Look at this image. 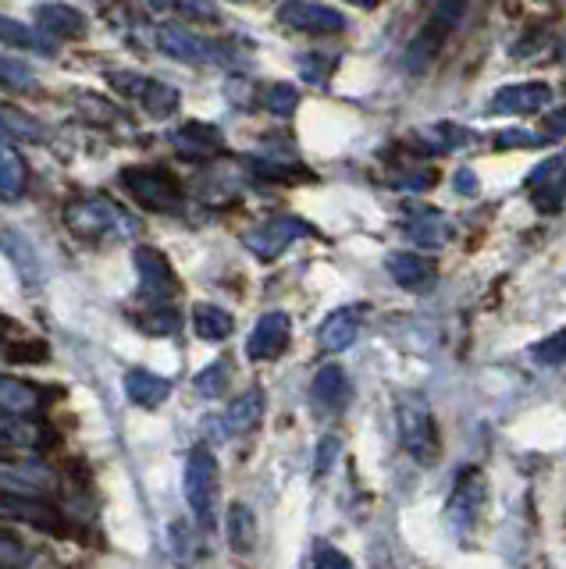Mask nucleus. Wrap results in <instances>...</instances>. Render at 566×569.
Returning a JSON list of instances; mask_svg holds the SVG:
<instances>
[{
  "instance_id": "e433bc0d",
  "label": "nucleus",
  "mask_w": 566,
  "mask_h": 569,
  "mask_svg": "<svg viewBox=\"0 0 566 569\" xmlns=\"http://www.w3.org/2000/svg\"><path fill=\"white\" fill-rule=\"evenodd\" d=\"M147 335H175L179 331V310L175 307H165V302H157V307L139 320Z\"/></svg>"
},
{
  "instance_id": "20e7f679",
  "label": "nucleus",
  "mask_w": 566,
  "mask_h": 569,
  "mask_svg": "<svg viewBox=\"0 0 566 569\" xmlns=\"http://www.w3.org/2000/svg\"><path fill=\"white\" fill-rule=\"evenodd\" d=\"M186 502L210 527L218 516V462L207 445H197L186 459Z\"/></svg>"
},
{
  "instance_id": "9b49d317",
  "label": "nucleus",
  "mask_w": 566,
  "mask_h": 569,
  "mask_svg": "<svg viewBox=\"0 0 566 569\" xmlns=\"http://www.w3.org/2000/svg\"><path fill=\"white\" fill-rule=\"evenodd\" d=\"M278 22L299 32H310V36H335L346 29V14L339 8L314 4V0H286V4L278 8Z\"/></svg>"
},
{
  "instance_id": "5701e85b",
  "label": "nucleus",
  "mask_w": 566,
  "mask_h": 569,
  "mask_svg": "<svg viewBox=\"0 0 566 569\" xmlns=\"http://www.w3.org/2000/svg\"><path fill=\"white\" fill-rule=\"evenodd\" d=\"M406 236H410L417 246H431V249H438L441 242H449L453 228H449V221L441 218L438 210L414 207V218L406 221Z\"/></svg>"
},
{
  "instance_id": "4be33fe9",
  "label": "nucleus",
  "mask_w": 566,
  "mask_h": 569,
  "mask_svg": "<svg viewBox=\"0 0 566 569\" xmlns=\"http://www.w3.org/2000/svg\"><path fill=\"white\" fill-rule=\"evenodd\" d=\"M29 186V168L26 157L0 139V200H22V192Z\"/></svg>"
},
{
  "instance_id": "de8ad7c7",
  "label": "nucleus",
  "mask_w": 566,
  "mask_h": 569,
  "mask_svg": "<svg viewBox=\"0 0 566 569\" xmlns=\"http://www.w3.org/2000/svg\"><path fill=\"white\" fill-rule=\"evenodd\" d=\"M236 4H246V0H236Z\"/></svg>"
},
{
  "instance_id": "aec40b11",
  "label": "nucleus",
  "mask_w": 566,
  "mask_h": 569,
  "mask_svg": "<svg viewBox=\"0 0 566 569\" xmlns=\"http://www.w3.org/2000/svg\"><path fill=\"white\" fill-rule=\"evenodd\" d=\"M47 441L43 427L19 413H0V452H32Z\"/></svg>"
},
{
  "instance_id": "a878e982",
  "label": "nucleus",
  "mask_w": 566,
  "mask_h": 569,
  "mask_svg": "<svg viewBox=\"0 0 566 569\" xmlns=\"http://www.w3.org/2000/svg\"><path fill=\"white\" fill-rule=\"evenodd\" d=\"M192 328H197L203 342H225V338L232 335L236 320L225 307H218V302H197V307H192Z\"/></svg>"
},
{
  "instance_id": "7c9ffc66",
  "label": "nucleus",
  "mask_w": 566,
  "mask_h": 569,
  "mask_svg": "<svg viewBox=\"0 0 566 569\" xmlns=\"http://www.w3.org/2000/svg\"><path fill=\"white\" fill-rule=\"evenodd\" d=\"M467 129H459V124H449V121H441V124H431V129H420L414 132V142L424 150H431V153H449L456 147H464L467 142Z\"/></svg>"
},
{
  "instance_id": "4c0bfd02",
  "label": "nucleus",
  "mask_w": 566,
  "mask_h": 569,
  "mask_svg": "<svg viewBox=\"0 0 566 569\" xmlns=\"http://www.w3.org/2000/svg\"><path fill=\"white\" fill-rule=\"evenodd\" d=\"M0 124H4V136H22V139H40V121L26 118L22 111H14V107H4L0 111Z\"/></svg>"
},
{
  "instance_id": "393cba45",
  "label": "nucleus",
  "mask_w": 566,
  "mask_h": 569,
  "mask_svg": "<svg viewBox=\"0 0 566 569\" xmlns=\"http://www.w3.org/2000/svg\"><path fill=\"white\" fill-rule=\"evenodd\" d=\"M126 396H129L136 406L157 409V406H161V402L171 396V381L157 378V373H150V370H129V373H126Z\"/></svg>"
},
{
  "instance_id": "c03bdc74",
  "label": "nucleus",
  "mask_w": 566,
  "mask_h": 569,
  "mask_svg": "<svg viewBox=\"0 0 566 569\" xmlns=\"http://www.w3.org/2000/svg\"><path fill=\"white\" fill-rule=\"evenodd\" d=\"M456 189H464V196H474L477 192V178H474L470 168H459L456 171Z\"/></svg>"
},
{
  "instance_id": "2f4dec72",
  "label": "nucleus",
  "mask_w": 566,
  "mask_h": 569,
  "mask_svg": "<svg viewBox=\"0 0 566 569\" xmlns=\"http://www.w3.org/2000/svg\"><path fill=\"white\" fill-rule=\"evenodd\" d=\"M150 4L171 11L175 18H186V22H218V8L210 0H150Z\"/></svg>"
},
{
  "instance_id": "412c9836",
  "label": "nucleus",
  "mask_w": 566,
  "mask_h": 569,
  "mask_svg": "<svg viewBox=\"0 0 566 569\" xmlns=\"http://www.w3.org/2000/svg\"><path fill=\"white\" fill-rule=\"evenodd\" d=\"M37 26L58 36V40H79V36H86V14L72 4H40Z\"/></svg>"
},
{
  "instance_id": "7ed1b4c3",
  "label": "nucleus",
  "mask_w": 566,
  "mask_h": 569,
  "mask_svg": "<svg viewBox=\"0 0 566 569\" xmlns=\"http://www.w3.org/2000/svg\"><path fill=\"white\" fill-rule=\"evenodd\" d=\"M121 186H126V192H132L136 203H143L153 213H175L182 207V189L175 182V174L165 168H126L121 171Z\"/></svg>"
},
{
  "instance_id": "c9c22d12",
  "label": "nucleus",
  "mask_w": 566,
  "mask_h": 569,
  "mask_svg": "<svg viewBox=\"0 0 566 569\" xmlns=\"http://www.w3.org/2000/svg\"><path fill=\"white\" fill-rule=\"evenodd\" d=\"M192 385H197V391H200V396H207V399L225 396V388H228V363L215 360L210 367H203L197 378H192Z\"/></svg>"
},
{
  "instance_id": "473e14b6",
  "label": "nucleus",
  "mask_w": 566,
  "mask_h": 569,
  "mask_svg": "<svg viewBox=\"0 0 566 569\" xmlns=\"http://www.w3.org/2000/svg\"><path fill=\"white\" fill-rule=\"evenodd\" d=\"M0 86L14 89V93H29V89H37V76H32V68L26 61L0 53Z\"/></svg>"
},
{
  "instance_id": "6e6552de",
  "label": "nucleus",
  "mask_w": 566,
  "mask_h": 569,
  "mask_svg": "<svg viewBox=\"0 0 566 569\" xmlns=\"http://www.w3.org/2000/svg\"><path fill=\"white\" fill-rule=\"evenodd\" d=\"M0 491L47 502L58 491V473L43 459H0Z\"/></svg>"
},
{
  "instance_id": "cd10ccee",
  "label": "nucleus",
  "mask_w": 566,
  "mask_h": 569,
  "mask_svg": "<svg viewBox=\"0 0 566 569\" xmlns=\"http://www.w3.org/2000/svg\"><path fill=\"white\" fill-rule=\"evenodd\" d=\"M228 545H232L236 556H254L257 548V516L250 506L236 502L228 509Z\"/></svg>"
},
{
  "instance_id": "1a4fd4ad",
  "label": "nucleus",
  "mask_w": 566,
  "mask_h": 569,
  "mask_svg": "<svg viewBox=\"0 0 566 569\" xmlns=\"http://www.w3.org/2000/svg\"><path fill=\"white\" fill-rule=\"evenodd\" d=\"M153 43L161 53H168V58L182 61V64H210L221 58L215 43L203 40L200 32H192L182 22H161L153 29Z\"/></svg>"
},
{
  "instance_id": "39448f33",
  "label": "nucleus",
  "mask_w": 566,
  "mask_h": 569,
  "mask_svg": "<svg viewBox=\"0 0 566 569\" xmlns=\"http://www.w3.org/2000/svg\"><path fill=\"white\" fill-rule=\"evenodd\" d=\"M310 236H314V228L304 218H296V213H278V218L257 224L254 231H246L242 246L250 249L257 260H278L289 246H296L299 239H310Z\"/></svg>"
},
{
  "instance_id": "b1692460",
  "label": "nucleus",
  "mask_w": 566,
  "mask_h": 569,
  "mask_svg": "<svg viewBox=\"0 0 566 569\" xmlns=\"http://www.w3.org/2000/svg\"><path fill=\"white\" fill-rule=\"evenodd\" d=\"M0 246H4L8 260L19 267V274L26 278V284H40L43 271H40V260L32 253V242L14 228H0Z\"/></svg>"
},
{
  "instance_id": "f3484780",
  "label": "nucleus",
  "mask_w": 566,
  "mask_h": 569,
  "mask_svg": "<svg viewBox=\"0 0 566 569\" xmlns=\"http://www.w3.org/2000/svg\"><path fill=\"white\" fill-rule=\"evenodd\" d=\"M171 147H175V153H182V157L207 160V157H218L225 150V136L215 129V124L186 121L182 129L171 136Z\"/></svg>"
},
{
  "instance_id": "ea45409f",
  "label": "nucleus",
  "mask_w": 566,
  "mask_h": 569,
  "mask_svg": "<svg viewBox=\"0 0 566 569\" xmlns=\"http://www.w3.org/2000/svg\"><path fill=\"white\" fill-rule=\"evenodd\" d=\"M535 360L545 363V367H563V360H566V335L556 331V335H548L545 342H538L535 346Z\"/></svg>"
},
{
  "instance_id": "bb28decb",
  "label": "nucleus",
  "mask_w": 566,
  "mask_h": 569,
  "mask_svg": "<svg viewBox=\"0 0 566 569\" xmlns=\"http://www.w3.org/2000/svg\"><path fill=\"white\" fill-rule=\"evenodd\" d=\"M260 417H264V391L250 388V391H242L232 406H228L225 431L228 435H246V431H254V427L260 423Z\"/></svg>"
},
{
  "instance_id": "72a5a7b5",
  "label": "nucleus",
  "mask_w": 566,
  "mask_h": 569,
  "mask_svg": "<svg viewBox=\"0 0 566 569\" xmlns=\"http://www.w3.org/2000/svg\"><path fill=\"white\" fill-rule=\"evenodd\" d=\"M0 43L4 47H32V50L50 53V47L40 40L37 32H32L26 22H19V18H8V14H0Z\"/></svg>"
},
{
  "instance_id": "9d476101",
  "label": "nucleus",
  "mask_w": 566,
  "mask_h": 569,
  "mask_svg": "<svg viewBox=\"0 0 566 569\" xmlns=\"http://www.w3.org/2000/svg\"><path fill=\"white\" fill-rule=\"evenodd\" d=\"M485 502H488V485H485L481 470H467L464 477L456 480V491H453L449 509H446L453 530L456 533H470L477 527V520H481Z\"/></svg>"
},
{
  "instance_id": "f8f14e48",
  "label": "nucleus",
  "mask_w": 566,
  "mask_h": 569,
  "mask_svg": "<svg viewBox=\"0 0 566 569\" xmlns=\"http://www.w3.org/2000/svg\"><path fill=\"white\" fill-rule=\"evenodd\" d=\"M136 271H139V289L153 302H168L179 292V278H175V267L168 257L153 246H139L136 249Z\"/></svg>"
},
{
  "instance_id": "2eb2a0df",
  "label": "nucleus",
  "mask_w": 566,
  "mask_h": 569,
  "mask_svg": "<svg viewBox=\"0 0 566 569\" xmlns=\"http://www.w3.org/2000/svg\"><path fill=\"white\" fill-rule=\"evenodd\" d=\"M553 100V89L548 82H517V86H503L499 93L491 97V111L495 114H538Z\"/></svg>"
},
{
  "instance_id": "6ab92c4d",
  "label": "nucleus",
  "mask_w": 566,
  "mask_h": 569,
  "mask_svg": "<svg viewBox=\"0 0 566 569\" xmlns=\"http://www.w3.org/2000/svg\"><path fill=\"white\" fill-rule=\"evenodd\" d=\"M530 200L542 213H559L563 210V157H553L545 168L530 174Z\"/></svg>"
},
{
  "instance_id": "a18cd8bd",
  "label": "nucleus",
  "mask_w": 566,
  "mask_h": 569,
  "mask_svg": "<svg viewBox=\"0 0 566 569\" xmlns=\"http://www.w3.org/2000/svg\"><path fill=\"white\" fill-rule=\"evenodd\" d=\"M548 129H553V136H548V139L563 136V111H553V118H548Z\"/></svg>"
},
{
  "instance_id": "dca6fc26",
  "label": "nucleus",
  "mask_w": 566,
  "mask_h": 569,
  "mask_svg": "<svg viewBox=\"0 0 566 569\" xmlns=\"http://www.w3.org/2000/svg\"><path fill=\"white\" fill-rule=\"evenodd\" d=\"M385 271L393 274V281L399 284V289L406 292H428L438 271H435V263L428 257H420V253H388L385 257Z\"/></svg>"
},
{
  "instance_id": "79ce46f5",
  "label": "nucleus",
  "mask_w": 566,
  "mask_h": 569,
  "mask_svg": "<svg viewBox=\"0 0 566 569\" xmlns=\"http://www.w3.org/2000/svg\"><path fill=\"white\" fill-rule=\"evenodd\" d=\"M314 569H352V562L342 556V551L321 545V548H317V556H314Z\"/></svg>"
},
{
  "instance_id": "37998d69",
  "label": "nucleus",
  "mask_w": 566,
  "mask_h": 569,
  "mask_svg": "<svg viewBox=\"0 0 566 569\" xmlns=\"http://www.w3.org/2000/svg\"><path fill=\"white\" fill-rule=\"evenodd\" d=\"M542 136H530V132H503L499 147H538Z\"/></svg>"
},
{
  "instance_id": "4468645a",
  "label": "nucleus",
  "mask_w": 566,
  "mask_h": 569,
  "mask_svg": "<svg viewBox=\"0 0 566 569\" xmlns=\"http://www.w3.org/2000/svg\"><path fill=\"white\" fill-rule=\"evenodd\" d=\"M0 523H29V527L58 533L61 516L54 506H47L43 498H22V495L0 491Z\"/></svg>"
},
{
  "instance_id": "a19ab883",
  "label": "nucleus",
  "mask_w": 566,
  "mask_h": 569,
  "mask_svg": "<svg viewBox=\"0 0 566 569\" xmlns=\"http://www.w3.org/2000/svg\"><path fill=\"white\" fill-rule=\"evenodd\" d=\"M335 456H339V438H325L321 445H317V456H314V473H317V477L328 473V470H331V462H335Z\"/></svg>"
},
{
  "instance_id": "423d86ee",
  "label": "nucleus",
  "mask_w": 566,
  "mask_h": 569,
  "mask_svg": "<svg viewBox=\"0 0 566 569\" xmlns=\"http://www.w3.org/2000/svg\"><path fill=\"white\" fill-rule=\"evenodd\" d=\"M399 441L403 449L410 452L420 467H431V462H438V427H435V417L431 409L424 402H399Z\"/></svg>"
},
{
  "instance_id": "f704fd0d",
  "label": "nucleus",
  "mask_w": 566,
  "mask_h": 569,
  "mask_svg": "<svg viewBox=\"0 0 566 569\" xmlns=\"http://www.w3.org/2000/svg\"><path fill=\"white\" fill-rule=\"evenodd\" d=\"M37 551L0 530V569H37Z\"/></svg>"
},
{
  "instance_id": "ddd939ff",
  "label": "nucleus",
  "mask_w": 566,
  "mask_h": 569,
  "mask_svg": "<svg viewBox=\"0 0 566 569\" xmlns=\"http://www.w3.org/2000/svg\"><path fill=\"white\" fill-rule=\"evenodd\" d=\"M289 335H292L289 313H281V310L264 313L257 325H254V331H250V342H246V356H250V360H257V363L275 360V356L286 352Z\"/></svg>"
},
{
  "instance_id": "f257e3e1",
  "label": "nucleus",
  "mask_w": 566,
  "mask_h": 569,
  "mask_svg": "<svg viewBox=\"0 0 566 569\" xmlns=\"http://www.w3.org/2000/svg\"><path fill=\"white\" fill-rule=\"evenodd\" d=\"M64 221L82 239H129L139 231L132 213L108 196H79L64 207Z\"/></svg>"
},
{
  "instance_id": "49530a36",
  "label": "nucleus",
  "mask_w": 566,
  "mask_h": 569,
  "mask_svg": "<svg viewBox=\"0 0 566 569\" xmlns=\"http://www.w3.org/2000/svg\"><path fill=\"white\" fill-rule=\"evenodd\" d=\"M357 4H370V0H357Z\"/></svg>"
},
{
  "instance_id": "c85d7f7f",
  "label": "nucleus",
  "mask_w": 566,
  "mask_h": 569,
  "mask_svg": "<svg viewBox=\"0 0 566 569\" xmlns=\"http://www.w3.org/2000/svg\"><path fill=\"white\" fill-rule=\"evenodd\" d=\"M310 391H314V402H321V406H328V409H339V406L349 399L346 370H342V367H335V363L321 367V370L314 373Z\"/></svg>"
},
{
  "instance_id": "a211bd4d",
  "label": "nucleus",
  "mask_w": 566,
  "mask_h": 569,
  "mask_svg": "<svg viewBox=\"0 0 566 569\" xmlns=\"http://www.w3.org/2000/svg\"><path fill=\"white\" fill-rule=\"evenodd\" d=\"M360 307H342L335 310L321 328H317V346H321L325 352H342L349 349L352 342H357L360 335Z\"/></svg>"
},
{
  "instance_id": "f03ea898",
  "label": "nucleus",
  "mask_w": 566,
  "mask_h": 569,
  "mask_svg": "<svg viewBox=\"0 0 566 569\" xmlns=\"http://www.w3.org/2000/svg\"><path fill=\"white\" fill-rule=\"evenodd\" d=\"M467 4H470V0H431L428 26H424L414 36V40H410V47H406L403 64L410 68V71H424V68H428L438 58L441 43H446L449 36H453V29L464 22Z\"/></svg>"
},
{
  "instance_id": "58836bf2",
  "label": "nucleus",
  "mask_w": 566,
  "mask_h": 569,
  "mask_svg": "<svg viewBox=\"0 0 566 569\" xmlns=\"http://www.w3.org/2000/svg\"><path fill=\"white\" fill-rule=\"evenodd\" d=\"M264 100H268V107L275 114L289 118L296 111V103H299V93H296V86H289V82H271L268 93H264Z\"/></svg>"
},
{
  "instance_id": "c756f323",
  "label": "nucleus",
  "mask_w": 566,
  "mask_h": 569,
  "mask_svg": "<svg viewBox=\"0 0 566 569\" xmlns=\"http://www.w3.org/2000/svg\"><path fill=\"white\" fill-rule=\"evenodd\" d=\"M40 406V388H32L19 378H4L0 373V413H32Z\"/></svg>"
},
{
  "instance_id": "0eeeda50",
  "label": "nucleus",
  "mask_w": 566,
  "mask_h": 569,
  "mask_svg": "<svg viewBox=\"0 0 566 569\" xmlns=\"http://www.w3.org/2000/svg\"><path fill=\"white\" fill-rule=\"evenodd\" d=\"M111 86L118 97L136 100L150 118H171L175 107H179V89L161 82V79H147V76H136V71H111Z\"/></svg>"
}]
</instances>
